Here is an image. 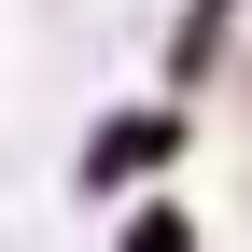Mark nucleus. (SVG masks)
Here are the masks:
<instances>
[{
  "label": "nucleus",
  "mask_w": 252,
  "mask_h": 252,
  "mask_svg": "<svg viewBox=\"0 0 252 252\" xmlns=\"http://www.w3.org/2000/svg\"><path fill=\"white\" fill-rule=\"evenodd\" d=\"M154 154H168V112H112L98 140H84V182H140Z\"/></svg>",
  "instance_id": "obj_1"
},
{
  "label": "nucleus",
  "mask_w": 252,
  "mask_h": 252,
  "mask_svg": "<svg viewBox=\"0 0 252 252\" xmlns=\"http://www.w3.org/2000/svg\"><path fill=\"white\" fill-rule=\"evenodd\" d=\"M126 252H196V224H182V210H140V224H126Z\"/></svg>",
  "instance_id": "obj_2"
}]
</instances>
